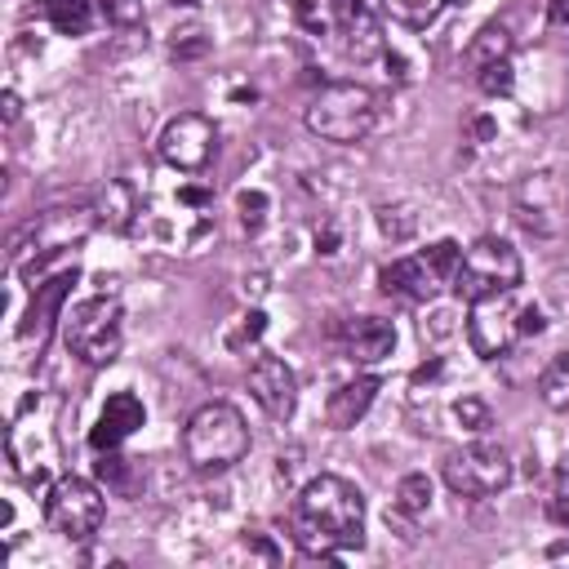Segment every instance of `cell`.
Returning <instances> with one entry per match:
<instances>
[{"mask_svg":"<svg viewBox=\"0 0 569 569\" xmlns=\"http://www.w3.org/2000/svg\"><path fill=\"white\" fill-rule=\"evenodd\" d=\"M396 507H400L405 516H422V511L431 507V480H427V471L400 476V485H396Z\"/></svg>","mask_w":569,"mask_h":569,"instance_id":"obj_23","label":"cell"},{"mask_svg":"<svg viewBox=\"0 0 569 569\" xmlns=\"http://www.w3.org/2000/svg\"><path fill=\"white\" fill-rule=\"evenodd\" d=\"M102 13L111 27H138L142 22V0H102Z\"/></svg>","mask_w":569,"mask_h":569,"instance_id":"obj_30","label":"cell"},{"mask_svg":"<svg viewBox=\"0 0 569 569\" xmlns=\"http://www.w3.org/2000/svg\"><path fill=\"white\" fill-rule=\"evenodd\" d=\"M502 58H511V31H507L502 22H485V27L471 36V44H467V67L480 71V67L502 62Z\"/></svg>","mask_w":569,"mask_h":569,"instance_id":"obj_19","label":"cell"},{"mask_svg":"<svg viewBox=\"0 0 569 569\" xmlns=\"http://www.w3.org/2000/svg\"><path fill=\"white\" fill-rule=\"evenodd\" d=\"M133 196H129V187L124 182H111L107 191H102V204H98V222H107V227H129V218H133Z\"/></svg>","mask_w":569,"mask_h":569,"instance_id":"obj_24","label":"cell"},{"mask_svg":"<svg viewBox=\"0 0 569 569\" xmlns=\"http://www.w3.org/2000/svg\"><path fill=\"white\" fill-rule=\"evenodd\" d=\"M40 13L58 36H89L93 27V4L89 0H40Z\"/></svg>","mask_w":569,"mask_h":569,"instance_id":"obj_20","label":"cell"},{"mask_svg":"<svg viewBox=\"0 0 569 569\" xmlns=\"http://www.w3.org/2000/svg\"><path fill=\"white\" fill-rule=\"evenodd\" d=\"M120 329H124V307L116 293H98L62 311V342L89 369L111 365L120 356Z\"/></svg>","mask_w":569,"mask_h":569,"instance_id":"obj_4","label":"cell"},{"mask_svg":"<svg viewBox=\"0 0 569 569\" xmlns=\"http://www.w3.org/2000/svg\"><path fill=\"white\" fill-rule=\"evenodd\" d=\"M0 111H4V124H13V120L22 116V98H18L13 89H4V93H0Z\"/></svg>","mask_w":569,"mask_h":569,"instance_id":"obj_34","label":"cell"},{"mask_svg":"<svg viewBox=\"0 0 569 569\" xmlns=\"http://www.w3.org/2000/svg\"><path fill=\"white\" fill-rule=\"evenodd\" d=\"M333 244H338V231H333V227H325V231L316 236V249H320V253H333Z\"/></svg>","mask_w":569,"mask_h":569,"instance_id":"obj_37","label":"cell"},{"mask_svg":"<svg viewBox=\"0 0 569 569\" xmlns=\"http://www.w3.org/2000/svg\"><path fill=\"white\" fill-rule=\"evenodd\" d=\"M76 280H80V271H76V267H62L58 276H49V280L36 284L31 307H27L22 325H18V347H22V356H40V351L49 347V333H53V325H62V302H67V293H71Z\"/></svg>","mask_w":569,"mask_h":569,"instance_id":"obj_10","label":"cell"},{"mask_svg":"<svg viewBox=\"0 0 569 569\" xmlns=\"http://www.w3.org/2000/svg\"><path fill=\"white\" fill-rule=\"evenodd\" d=\"M182 453L196 471H227L249 453V422L236 405L209 400L187 418Z\"/></svg>","mask_w":569,"mask_h":569,"instance_id":"obj_2","label":"cell"},{"mask_svg":"<svg viewBox=\"0 0 569 569\" xmlns=\"http://www.w3.org/2000/svg\"><path fill=\"white\" fill-rule=\"evenodd\" d=\"M449 4H471V0H449Z\"/></svg>","mask_w":569,"mask_h":569,"instance_id":"obj_40","label":"cell"},{"mask_svg":"<svg viewBox=\"0 0 569 569\" xmlns=\"http://www.w3.org/2000/svg\"><path fill=\"white\" fill-rule=\"evenodd\" d=\"M493 129H498V124H493L489 116H476V120H471V133H476L480 142H485V138H493Z\"/></svg>","mask_w":569,"mask_h":569,"instance_id":"obj_36","label":"cell"},{"mask_svg":"<svg viewBox=\"0 0 569 569\" xmlns=\"http://www.w3.org/2000/svg\"><path fill=\"white\" fill-rule=\"evenodd\" d=\"M173 4H200V0H173Z\"/></svg>","mask_w":569,"mask_h":569,"instance_id":"obj_39","label":"cell"},{"mask_svg":"<svg viewBox=\"0 0 569 569\" xmlns=\"http://www.w3.org/2000/svg\"><path fill=\"white\" fill-rule=\"evenodd\" d=\"M289 529L302 556L338 560V551L365 547V493L351 480L320 471L298 489Z\"/></svg>","mask_w":569,"mask_h":569,"instance_id":"obj_1","label":"cell"},{"mask_svg":"<svg viewBox=\"0 0 569 569\" xmlns=\"http://www.w3.org/2000/svg\"><path fill=\"white\" fill-rule=\"evenodd\" d=\"M453 418H458L467 431H485V427H489V405H485L480 396H462V400H453Z\"/></svg>","mask_w":569,"mask_h":569,"instance_id":"obj_29","label":"cell"},{"mask_svg":"<svg viewBox=\"0 0 569 569\" xmlns=\"http://www.w3.org/2000/svg\"><path fill=\"white\" fill-rule=\"evenodd\" d=\"M142 422H147V409H142V400H138L133 391H116V396H107L98 422L89 427V445H93V453H102V449H120Z\"/></svg>","mask_w":569,"mask_h":569,"instance_id":"obj_15","label":"cell"},{"mask_svg":"<svg viewBox=\"0 0 569 569\" xmlns=\"http://www.w3.org/2000/svg\"><path fill=\"white\" fill-rule=\"evenodd\" d=\"M378 4H382V13H391V22H400L409 31H427L449 0H378Z\"/></svg>","mask_w":569,"mask_h":569,"instance_id":"obj_21","label":"cell"},{"mask_svg":"<svg viewBox=\"0 0 569 569\" xmlns=\"http://www.w3.org/2000/svg\"><path fill=\"white\" fill-rule=\"evenodd\" d=\"M333 31L342 40V53L356 62H373L387 53V36L373 0H333Z\"/></svg>","mask_w":569,"mask_h":569,"instance_id":"obj_11","label":"cell"},{"mask_svg":"<svg viewBox=\"0 0 569 569\" xmlns=\"http://www.w3.org/2000/svg\"><path fill=\"white\" fill-rule=\"evenodd\" d=\"M378 227H382V236H391V240H409L413 227H418V213L405 209V204H382V209H378Z\"/></svg>","mask_w":569,"mask_h":569,"instance_id":"obj_26","label":"cell"},{"mask_svg":"<svg viewBox=\"0 0 569 569\" xmlns=\"http://www.w3.org/2000/svg\"><path fill=\"white\" fill-rule=\"evenodd\" d=\"M547 22L551 27H569V0H547Z\"/></svg>","mask_w":569,"mask_h":569,"instance_id":"obj_35","label":"cell"},{"mask_svg":"<svg viewBox=\"0 0 569 569\" xmlns=\"http://www.w3.org/2000/svg\"><path fill=\"white\" fill-rule=\"evenodd\" d=\"M525 267H520V253L502 240V236H480L471 249H462L458 258V271L449 280V289L462 298V302H476L485 293H516Z\"/></svg>","mask_w":569,"mask_h":569,"instance_id":"obj_5","label":"cell"},{"mask_svg":"<svg viewBox=\"0 0 569 569\" xmlns=\"http://www.w3.org/2000/svg\"><path fill=\"white\" fill-rule=\"evenodd\" d=\"M476 84H480V93H489V98H507V93L516 89V71H511V58L480 67V71H476Z\"/></svg>","mask_w":569,"mask_h":569,"instance_id":"obj_25","label":"cell"},{"mask_svg":"<svg viewBox=\"0 0 569 569\" xmlns=\"http://www.w3.org/2000/svg\"><path fill=\"white\" fill-rule=\"evenodd\" d=\"M102 520H107V498H102V489L93 480H84V476L53 480V489L44 498V525L58 538L84 542V538H93L102 529Z\"/></svg>","mask_w":569,"mask_h":569,"instance_id":"obj_6","label":"cell"},{"mask_svg":"<svg viewBox=\"0 0 569 569\" xmlns=\"http://www.w3.org/2000/svg\"><path fill=\"white\" fill-rule=\"evenodd\" d=\"M262 329H267V316L262 311H249V316H240V329L227 338V347H240V342H253V338H262Z\"/></svg>","mask_w":569,"mask_h":569,"instance_id":"obj_31","label":"cell"},{"mask_svg":"<svg viewBox=\"0 0 569 569\" xmlns=\"http://www.w3.org/2000/svg\"><path fill=\"white\" fill-rule=\"evenodd\" d=\"M560 204H565L560 182L551 173H529L520 182V196H516V222L529 227V231H538V236H547L560 222Z\"/></svg>","mask_w":569,"mask_h":569,"instance_id":"obj_14","label":"cell"},{"mask_svg":"<svg viewBox=\"0 0 569 569\" xmlns=\"http://www.w3.org/2000/svg\"><path fill=\"white\" fill-rule=\"evenodd\" d=\"M547 516L556 525L569 529V458L556 462V476H551V498H547Z\"/></svg>","mask_w":569,"mask_h":569,"instance_id":"obj_27","label":"cell"},{"mask_svg":"<svg viewBox=\"0 0 569 569\" xmlns=\"http://www.w3.org/2000/svg\"><path fill=\"white\" fill-rule=\"evenodd\" d=\"M342 338H347V356L356 365H382L391 356V347H396V329L382 316H356V320H347L342 325Z\"/></svg>","mask_w":569,"mask_h":569,"instance_id":"obj_17","label":"cell"},{"mask_svg":"<svg viewBox=\"0 0 569 569\" xmlns=\"http://www.w3.org/2000/svg\"><path fill=\"white\" fill-rule=\"evenodd\" d=\"M529 333H542V311L538 307H520V338Z\"/></svg>","mask_w":569,"mask_h":569,"instance_id":"obj_33","label":"cell"},{"mask_svg":"<svg viewBox=\"0 0 569 569\" xmlns=\"http://www.w3.org/2000/svg\"><path fill=\"white\" fill-rule=\"evenodd\" d=\"M373 396H378V378H373V373H360V378H351V382L333 387V391H329V400H325V418H329V427H333V431L356 427V422L369 413Z\"/></svg>","mask_w":569,"mask_h":569,"instance_id":"obj_18","label":"cell"},{"mask_svg":"<svg viewBox=\"0 0 569 569\" xmlns=\"http://www.w3.org/2000/svg\"><path fill=\"white\" fill-rule=\"evenodd\" d=\"M507 480H511V453L493 440H471V445L445 453V485L458 498L498 493Z\"/></svg>","mask_w":569,"mask_h":569,"instance_id":"obj_7","label":"cell"},{"mask_svg":"<svg viewBox=\"0 0 569 569\" xmlns=\"http://www.w3.org/2000/svg\"><path fill=\"white\" fill-rule=\"evenodd\" d=\"M538 396L547 409L569 413V351H560L542 373H538Z\"/></svg>","mask_w":569,"mask_h":569,"instance_id":"obj_22","label":"cell"},{"mask_svg":"<svg viewBox=\"0 0 569 569\" xmlns=\"http://www.w3.org/2000/svg\"><path fill=\"white\" fill-rule=\"evenodd\" d=\"M516 338H520V307H516L511 289L507 293H485V298L471 302V311H467V342H471V351L480 360L507 356Z\"/></svg>","mask_w":569,"mask_h":569,"instance_id":"obj_8","label":"cell"},{"mask_svg":"<svg viewBox=\"0 0 569 569\" xmlns=\"http://www.w3.org/2000/svg\"><path fill=\"white\" fill-rule=\"evenodd\" d=\"M160 160L164 164H173L178 173H200L204 164H209V156H213V147H218V129H213V120L209 116H200V111H178L164 129H160Z\"/></svg>","mask_w":569,"mask_h":569,"instance_id":"obj_9","label":"cell"},{"mask_svg":"<svg viewBox=\"0 0 569 569\" xmlns=\"http://www.w3.org/2000/svg\"><path fill=\"white\" fill-rule=\"evenodd\" d=\"M209 49V40L200 31H187V40H173V58H200Z\"/></svg>","mask_w":569,"mask_h":569,"instance_id":"obj_32","label":"cell"},{"mask_svg":"<svg viewBox=\"0 0 569 569\" xmlns=\"http://www.w3.org/2000/svg\"><path fill=\"white\" fill-rule=\"evenodd\" d=\"M378 284H382V293H391V298H400V302H431L445 280L427 267L422 253H409V258L387 262V267L378 271Z\"/></svg>","mask_w":569,"mask_h":569,"instance_id":"obj_16","label":"cell"},{"mask_svg":"<svg viewBox=\"0 0 569 569\" xmlns=\"http://www.w3.org/2000/svg\"><path fill=\"white\" fill-rule=\"evenodd\" d=\"M178 200H187V204H204L209 196H204L200 187H182V191H178Z\"/></svg>","mask_w":569,"mask_h":569,"instance_id":"obj_38","label":"cell"},{"mask_svg":"<svg viewBox=\"0 0 569 569\" xmlns=\"http://www.w3.org/2000/svg\"><path fill=\"white\" fill-rule=\"evenodd\" d=\"M378 93L369 84H356V80H333L325 84L311 107H307V129L325 142H338V147H351L360 138L373 133L378 124Z\"/></svg>","mask_w":569,"mask_h":569,"instance_id":"obj_3","label":"cell"},{"mask_svg":"<svg viewBox=\"0 0 569 569\" xmlns=\"http://www.w3.org/2000/svg\"><path fill=\"white\" fill-rule=\"evenodd\" d=\"M93 222H98V209H89V204H71V209L62 204V209H49V213H40L36 222H27V236H31V253H36V267H40L44 258L62 253L67 244L84 240Z\"/></svg>","mask_w":569,"mask_h":569,"instance_id":"obj_12","label":"cell"},{"mask_svg":"<svg viewBox=\"0 0 569 569\" xmlns=\"http://www.w3.org/2000/svg\"><path fill=\"white\" fill-rule=\"evenodd\" d=\"M236 209H240V222H244L249 231H258L262 218H267V191H258V187L240 191V196H236Z\"/></svg>","mask_w":569,"mask_h":569,"instance_id":"obj_28","label":"cell"},{"mask_svg":"<svg viewBox=\"0 0 569 569\" xmlns=\"http://www.w3.org/2000/svg\"><path fill=\"white\" fill-rule=\"evenodd\" d=\"M249 396H253L276 422H284V418H293V409H298V378H293V369H289L280 356H258V360L249 365Z\"/></svg>","mask_w":569,"mask_h":569,"instance_id":"obj_13","label":"cell"}]
</instances>
